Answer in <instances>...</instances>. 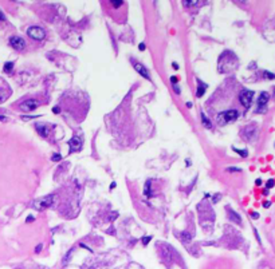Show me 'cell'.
<instances>
[{"label": "cell", "mask_w": 275, "mask_h": 269, "mask_svg": "<svg viewBox=\"0 0 275 269\" xmlns=\"http://www.w3.org/2000/svg\"><path fill=\"white\" fill-rule=\"evenodd\" d=\"M27 34L34 40H43L44 38H46V31H44L42 27H38V26L30 27L27 30Z\"/></svg>", "instance_id": "cell-1"}, {"label": "cell", "mask_w": 275, "mask_h": 269, "mask_svg": "<svg viewBox=\"0 0 275 269\" xmlns=\"http://www.w3.org/2000/svg\"><path fill=\"white\" fill-rule=\"evenodd\" d=\"M240 103L244 106V109H250L252 105V99H254V91H250V90H243L239 95Z\"/></svg>", "instance_id": "cell-2"}, {"label": "cell", "mask_w": 275, "mask_h": 269, "mask_svg": "<svg viewBox=\"0 0 275 269\" xmlns=\"http://www.w3.org/2000/svg\"><path fill=\"white\" fill-rule=\"evenodd\" d=\"M39 106V102L35 100V99H27L22 102V103L19 105V109L22 110V111H32V110H35L36 107Z\"/></svg>", "instance_id": "cell-3"}, {"label": "cell", "mask_w": 275, "mask_h": 269, "mask_svg": "<svg viewBox=\"0 0 275 269\" xmlns=\"http://www.w3.org/2000/svg\"><path fill=\"white\" fill-rule=\"evenodd\" d=\"M239 117V113L236 110H227V111L219 114V119H223L224 122H232Z\"/></svg>", "instance_id": "cell-4"}, {"label": "cell", "mask_w": 275, "mask_h": 269, "mask_svg": "<svg viewBox=\"0 0 275 269\" xmlns=\"http://www.w3.org/2000/svg\"><path fill=\"white\" fill-rule=\"evenodd\" d=\"M10 44L18 51H22L23 48L26 47V42H24V39L20 38V36H12L10 39Z\"/></svg>", "instance_id": "cell-5"}, {"label": "cell", "mask_w": 275, "mask_h": 269, "mask_svg": "<svg viewBox=\"0 0 275 269\" xmlns=\"http://www.w3.org/2000/svg\"><path fill=\"white\" fill-rule=\"evenodd\" d=\"M268 99H270V95H268V92H266V91L260 92V95H259V99H258V111H259V113H260V111H262V113L264 111V109H266V105H267Z\"/></svg>", "instance_id": "cell-6"}, {"label": "cell", "mask_w": 275, "mask_h": 269, "mask_svg": "<svg viewBox=\"0 0 275 269\" xmlns=\"http://www.w3.org/2000/svg\"><path fill=\"white\" fill-rule=\"evenodd\" d=\"M68 146H70V152H79L82 149V141H81L79 137H72L70 142H68Z\"/></svg>", "instance_id": "cell-7"}, {"label": "cell", "mask_w": 275, "mask_h": 269, "mask_svg": "<svg viewBox=\"0 0 275 269\" xmlns=\"http://www.w3.org/2000/svg\"><path fill=\"white\" fill-rule=\"evenodd\" d=\"M36 130H38V133L42 135L43 138H47L48 135H50V133H51V127L48 125H44V123H38L36 125Z\"/></svg>", "instance_id": "cell-8"}, {"label": "cell", "mask_w": 275, "mask_h": 269, "mask_svg": "<svg viewBox=\"0 0 275 269\" xmlns=\"http://www.w3.org/2000/svg\"><path fill=\"white\" fill-rule=\"evenodd\" d=\"M52 203V195H47L46 198H42L39 202H36V207H48Z\"/></svg>", "instance_id": "cell-9"}, {"label": "cell", "mask_w": 275, "mask_h": 269, "mask_svg": "<svg viewBox=\"0 0 275 269\" xmlns=\"http://www.w3.org/2000/svg\"><path fill=\"white\" fill-rule=\"evenodd\" d=\"M134 68H136V71L138 72V74L141 75V76H144V78H146V79H149V71L146 70V67H144L142 64H140V63H137L136 66H134Z\"/></svg>", "instance_id": "cell-10"}, {"label": "cell", "mask_w": 275, "mask_h": 269, "mask_svg": "<svg viewBox=\"0 0 275 269\" xmlns=\"http://www.w3.org/2000/svg\"><path fill=\"white\" fill-rule=\"evenodd\" d=\"M201 119H203V123H204L205 127H208V129H211V127H212V123L209 122V119L207 118V115H205L204 113H201Z\"/></svg>", "instance_id": "cell-11"}, {"label": "cell", "mask_w": 275, "mask_h": 269, "mask_svg": "<svg viewBox=\"0 0 275 269\" xmlns=\"http://www.w3.org/2000/svg\"><path fill=\"white\" fill-rule=\"evenodd\" d=\"M205 88H207V86H205L204 83H200V86H199V88H197V92H196V95L197 96H203L204 95V92H205Z\"/></svg>", "instance_id": "cell-12"}, {"label": "cell", "mask_w": 275, "mask_h": 269, "mask_svg": "<svg viewBox=\"0 0 275 269\" xmlns=\"http://www.w3.org/2000/svg\"><path fill=\"white\" fill-rule=\"evenodd\" d=\"M12 68H14V63L12 62H7L4 64V72H11Z\"/></svg>", "instance_id": "cell-13"}, {"label": "cell", "mask_w": 275, "mask_h": 269, "mask_svg": "<svg viewBox=\"0 0 275 269\" xmlns=\"http://www.w3.org/2000/svg\"><path fill=\"white\" fill-rule=\"evenodd\" d=\"M145 195H146V197H152V193H151V181H148L146 185H145Z\"/></svg>", "instance_id": "cell-14"}, {"label": "cell", "mask_w": 275, "mask_h": 269, "mask_svg": "<svg viewBox=\"0 0 275 269\" xmlns=\"http://www.w3.org/2000/svg\"><path fill=\"white\" fill-rule=\"evenodd\" d=\"M110 3H111V6H113V7L118 8V7L122 6V3H124V2H122V0H111Z\"/></svg>", "instance_id": "cell-15"}, {"label": "cell", "mask_w": 275, "mask_h": 269, "mask_svg": "<svg viewBox=\"0 0 275 269\" xmlns=\"http://www.w3.org/2000/svg\"><path fill=\"white\" fill-rule=\"evenodd\" d=\"M234 150L239 153L242 157H247V156H248V154H247V150H238V149H234Z\"/></svg>", "instance_id": "cell-16"}, {"label": "cell", "mask_w": 275, "mask_h": 269, "mask_svg": "<svg viewBox=\"0 0 275 269\" xmlns=\"http://www.w3.org/2000/svg\"><path fill=\"white\" fill-rule=\"evenodd\" d=\"M264 76H267L268 79H275V75L271 74V72H268V71H264Z\"/></svg>", "instance_id": "cell-17"}, {"label": "cell", "mask_w": 275, "mask_h": 269, "mask_svg": "<svg viewBox=\"0 0 275 269\" xmlns=\"http://www.w3.org/2000/svg\"><path fill=\"white\" fill-rule=\"evenodd\" d=\"M183 3L185 6H191V4H195V3H200V2H196V0H192V2H188V0H183Z\"/></svg>", "instance_id": "cell-18"}, {"label": "cell", "mask_w": 275, "mask_h": 269, "mask_svg": "<svg viewBox=\"0 0 275 269\" xmlns=\"http://www.w3.org/2000/svg\"><path fill=\"white\" fill-rule=\"evenodd\" d=\"M149 241H151V237H144V238H142V244H144V245L149 244Z\"/></svg>", "instance_id": "cell-19"}, {"label": "cell", "mask_w": 275, "mask_h": 269, "mask_svg": "<svg viewBox=\"0 0 275 269\" xmlns=\"http://www.w3.org/2000/svg\"><path fill=\"white\" fill-rule=\"evenodd\" d=\"M59 160H60L59 154H54V156H52V161H59Z\"/></svg>", "instance_id": "cell-20"}, {"label": "cell", "mask_w": 275, "mask_h": 269, "mask_svg": "<svg viewBox=\"0 0 275 269\" xmlns=\"http://www.w3.org/2000/svg\"><path fill=\"white\" fill-rule=\"evenodd\" d=\"M227 172H240V169H238V168H228Z\"/></svg>", "instance_id": "cell-21"}, {"label": "cell", "mask_w": 275, "mask_h": 269, "mask_svg": "<svg viewBox=\"0 0 275 269\" xmlns=\"http://www.w3.org/2000/svg\"><path fill=\"white\" fill-rule=\"evenodd\" d=\"M273 186H274V181H273V179H270V181L267 182V187L270 189V187H273Z\"/></svg>", "instance_id": "cell-22"}, {"label": "cell", "mask_w": 275, "mask_h": 269, "mask_svg": "<svg viewBox=\"0 0 275 269\" xmlns=\"http://www.w3.org/2000/svg\"><path fill=\"white\" fill-rule=\"evenodd\" d=\"M171 82H172L173 84H175V83L177 82V76H171Z\"/></svg>", "instance_id": "cell-23"}, {"label": "cell", "mask_w": 275, "mask_h": 269, "mask_svg": "<svg viewBox=\"0 0 275 269\" xmlns=\"http://www.w3.org/2000/svg\"><path fill=\"white\" fill-rule=\"evenodd\" d=\"M172 66H173V68H175V70H179V64H177L176 62H173V63H172Z\"/></svg>", "instance_id": "cell-24"}, {"label": "cell", "mask_w": 275, "mask_h": 269, "mask_svg": "<svg viewBox=\"0 0 275 269\" xmlns=\"http://www.w3.org/2000/svg\"><path fill=\"white\" fill-rule=\"evenodd\" d=\"M140 50H141V51L145 50V44H144V43H140Z\"/></svg>", "instance_id": "cell-25"}, {"label": "cell", "mask_w": 275, "mask_h": 269, "mask_svg": "<svg viewBox=\"0 0 275 269\" xmlns=\"http://www.w3.org/2000/svg\"><path fill=\"white\" fill-rule=\"evenodd\" d=\"M0 20H6V16L2 14V11H0Z\"/></svg>", "instance_id": "cell-26"}, {"label": "cell", "mask_w": 275, "mask_h": 269, "mask_svg": "<svg viewBox=\"0 0 275 269\" xmlns=\"http://www.w3.org/2000/svg\"><path fill=\"white\" fill-rule=\"evenodd\" d=\"M54 113L58 114V113H59V107H54Z\"/></svg>", "instance_id": "cell-27"}, {"label": "cell", "mask_w": 275, "mask_h": 269, "mask_svg": "<svg viewBox=\"0 0 275 269\" xmlns=\"http://www.w3.org/2000/svg\"><path fill=\"white\" fill-rule=\"evenodd\" d=\"M175 91H176L177 94H180V90H179V87H177V86H175Z\"/></svg>", "instance_id": "cell-28"}, {"label": "cell", "mask_w": 275, "mask_h": 269, "mask_svg": "<svg viewBox=\"0 0 275 269\" xmlns=\"http://www.w3.org/2000/svg\"><path fill=\"white\" fill-rule=\"evenodd\" d=\"M30 221H34V218H32V217H31V216H30V217H28V218H27V222H30Z\"/></svg>", "instance_id": "cell-29"}, {"label": "cell", "mask_w": 275, "mask_h": 269, "mask_svg": "<svg viewBox=\"0 0 275 269\" xmlns=\"http://www.w3.org/2000/svg\"><path fill=\"white\" fill-rule=\"evenodd\" d=\"M40 249H42V245H38V246H36V252H39Z\"/></svg>", "instance_id": "cell-30"}]
</instances>
